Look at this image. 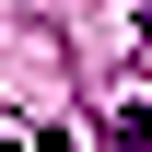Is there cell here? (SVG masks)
<instances>
[{
    "label": "cell",
    "mask_w": 152,
    "mask_h": 152,
    "mask_svg": "<svg viewBox=\"0 0 152 152\" xmlns=\"http://www.w3.org/2000/svg\"><path fill=\"white\" fill-rule=\"evenodd\" d=\"M117 152H152V94H129V105H117Z\"/></svg>",
    "instance_id": "cell-1"
}]
</instances>
